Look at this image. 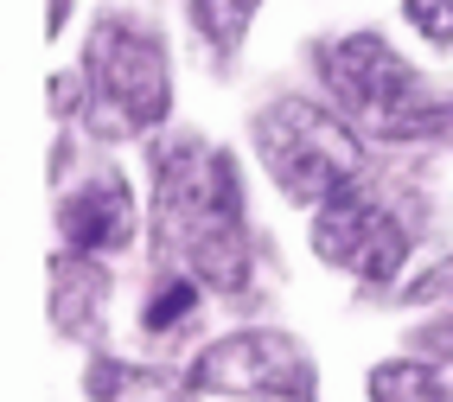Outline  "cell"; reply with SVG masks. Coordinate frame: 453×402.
I'll use <instances>...</instances> for the list:
<instances>
[{
  "mask_svg": "<svg viewBox=\"0 0 453 402\" xmlns=\"http://www.w3.org/2000/svg\"><path fill=\"white\" fill-rule=\"evenodd\" d=\"M256 147H262L268 179L294 205H326L339 185L365 179V141L326 103H307V97H281L275 109H262L256 115Z\"/></svg>",
  "mask_w": 453,
  "mask_h": 402,
  "instance_id": "277c9868",
  "label": "cell"
},
{
  "mask_svg": "<svg viewBox=\"0 0 453 402\" xmlns=\"http://www.w3.org/2000/svg\"><path fill=\"white\" fill-rule=\"evenodd\" d=\"M192 390L198 396H256V402H313V358L300 338L275 326H243L224 332L192 358Z\"/></svg>",
  "mask_w": 453,
  "mask_h": 402,
  "instance_id": "5b68a950",
  "label": "cell"
},
{
  "mask_svg": "<svg viewBox=\"0 0 453 402\" xmlns=\"http://www.w3.org/2000/svg\"><path fill=\"white\" fill-rule=\"evenodd\" d=\"M71 7H77V0H51V7H45V33H51V39L65 33V19H71Z\"/></svg>",
  "mask_w": 453,
  "mask_h": 402,
  "instance_id": "2e32d148",
  "label": "cell"
},
{
  "mask_svg": "<svg viewBox=\"0 0 453 402\" xmlns=\"http://www.w3.org/2000/svg\"><path fill=\"white\" fill-rule=\"evenodd\" d=\"M83 77H89V109L83 115L103 141L147 135V128H160L166 109H173V58L141 19L109 13V19L89 26Z\"/></svg>",
  "mask_w": 453,
  "mask_h": 402,
  "instance_id": "3957f363",
  "label": "cell"
},
{
  "mask_svg": "<svg viewBox=\"0 0 453 402\" xmlns=\"http://www.w3.org/2000/svg\"><path fill=\"white\" fill-rule=\"evenodd\" d=\"M154 250L179 256L218 294L250 288V230H243V185L224 147H204L198 135H179L154 147Z\"/></svg>",
  "mask_w": 453,
  "mask_h": 402,
  "instance_id": "6da1fadb",
  "label": "cell"
},
{
  "mask_svg": "<svg viewBox=\"0 0 453 402\" xmlns=\"http://www.w3.org/2000/svg\"><path fill=\"white\" fill-rule=\"evenodd\" d=\"M403 19L428 45H453V0H403Z\"/></svg>",
  "mask_w": 453,
  "mask_h": 402,
  "instance_id": "5bb4252c",
  "label": "cell"
},
{
  "mask_svg": "<svg viewBox=\"0 0 453 402\" xmlns=\"http://www.w3.org/2000/svg\"><path fill=\"white\" fill-rule=\"evenodd\" d=\"M103 300H109V268L96 256L65 250L51 262V326L65 338H89V332H96Z\"/></svg>",
  "mask_w": 453,
  "mask_h": 402,
  "instance_id": "ba28073f",
  "label": "cell"
},
{
  "mask_svg": "<svg viewBox=\"0 0 453 402\" xmlns=\"http://www.w3.org/2000/svg\"><path fill=\"white\" fill-rule=\"evenodd\" d=\"M403 262H409V230H403V218L396 211H383V224L371 230V243H365V256H357V282L365 288H389L403 274Z\"/></svg>",
  "mask_w": 453,
  "mask_h": 402,
  "instance_id": "8fae6325",
  "label": "cell"
},
{
  "mask_svg": "<svg viewBox=\"0 0 453 402\" xmlns=\"http://www.w3.org/2000/svg\"><path fill=\"white\" fill-rule=\"evenodd\" d=\"M377 224H383V205L365 192V179H351L326 205H313V256L332 262V268H357Z\"/></svg>",
  "mask_w": 453,
  "mask_h": 402,
  "instance_id": "52a82bcc",
  "label": "cell"
},
{
  "mask_svg": "<svg viewBox=\"0 0 453 402\" xmlns=\"http://www.w3.org/2000/svg\"><path fill=\"white\" fill-rule=\"evenodd\" d=\"M198 306V274H166V282L147 288V306H141V326L147 332H179Z\"/></svg>",
  "mask_w": 453,
  "mask_h": 402,
  "instance_id": "4fadbf2b",
  "label": "cell"
},
{
  "mask_svg": "<svg viewBox=\"0 0 453 402\" xmlns=\"http://www.w3.org/2000/svg\"><path fill=\"white\" fill-rule=\"evenodd\" d=\"M256 13H262V0H192V26L204 33V45L218 58H230L236 45H243Z\"/></svg>",
  "mask_w": 453,
  "mask_h": 402,
  "instance_id": "7c38bea8",
  "label": "cell"
},
{
  "mask_svg": "<svg viewBox=\"0 0 453 402\" xmlns=\"http://www.w3.org/2000/svg\"><path fill=\"white\" fill-rule=\"evenodd\" d=\"M453 294V256L441 262V268H428L421 282H409V306H421V300H447Z\"/></svg>",
  "mask_w": 453,
  "mask_h": 402,
  "instance_id": "9a60e30c",
  "label": "cell"
},
{
  "mask_svg": "<svg viewBox=\"0 0 453 402\" xmlns=\"http://www.w3.org/2000/svg\"><path fill=\"white\" fill-rule=\"evenodd\" d=\"M83 390L89 402H198L192 377L160 370V364H128V358H89Z\"/></svg>",
  "mask_w": 453,
  "mask_h": 402,
  "instance_id": "9c48e42d",
  "label": "cell"
},
{
  "mask_svg": "<svg viewBox=\"0 0 453 402\" xmlns=\"http://www.w3.org/2000/svg\"><path fill=\"white\" fill-rule=\"evenodd\" d=\"M134 230H141L134 192H128V179L115 166L96 173V179H83L77 192L58 205V236H65V250H77V256L109 262V256H122L134 243Z\"/></svg>",
  "mask_w": 453,
  "mask_h": 402,
  "instance_id": "8992f818",
  "label": "cell"
},
{
  "mask_svg": "<svg viewBox=\"0 0 453 402\" xmlns=\"http://www.w3.org/2000/svg\"><path fill=\"white\" fill-rule=\"evenodd\" d=\"M313 65L377 141H453V97H434L383 33H345L332 45H313Z\"/></svg>",
  "mask_w": 453,
  "mask_h": 402,
  "instance_id": "7a4b0ae2",
  "label": "cell"
},
{
  "mask_svg": "<svg viewBox=\"0 0 453 402\" xmlns=\"http://www.w3.org/2000/svg\"><path fill=\"white\" fill-rule=\"evenodd\" d=\"M371 402H453L428 358H383L371 370Z\"/></svg>",
  "mask_w": 453,
  "mask_h": 402,
  "instance_id": "30bf717a",
  "label": "cell"
}]
</instances>
